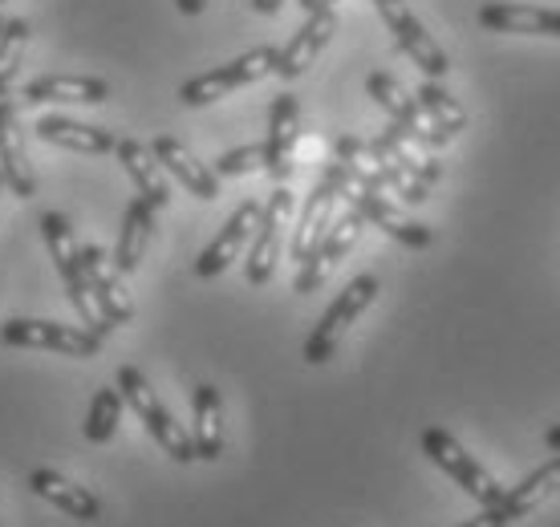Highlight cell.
Masks as SVG:
<instances>
[{
  "instance_id": "obj_6",
  "label": "cell",
  "mask_w": 560,
  "mask_h": 527,
  "mask_svg": "<svg viewBox=\"0 0 560 527\" xmlns=\"http://www.w3.org/2000/svg\"><path fill=\"white\" fill-rule=\"evenodd\" d=\"M422 455L431 458L439 471H447L479 507H491V503H500V495H504V487L495 483L476 458L463 450L459 438L451 431H443V426H427L422 431Z\"/></svg>"
},
{
  "instance_id": "obj_21",
  "label": "cell",
  "mask_w": 560,
  "mask_h": 527,
  "mask_svg": "<svg viewBox=\"0 0 560 527\" xmlns=\"http://www.w3.org/2000/svg\"><path fill=\"white\" fill-rule=\"evenodd\" d=\"M37 139L54 142V147H66V151H78V154H110L118 147L110 130H102V126H90V122H78V118H66V114H42L37 122Z\"/></svg>"
},
{
  "instance_id": "obj_11",
  "label": "cell",
  "mask_w": 560,
  "mask_h": 527,
  "mask_svg": "<svg viewBox=\"0 0 560 527\" xmlns=\"http://www.w3.org/2000/svg\"><path fill=\"white\" fill-rule=\"evenodd\" d=\"M362 227H365V220H362V211L358 208H350L346 215H337L334 223H329V232H325V239L313 248V256H308L305 264H301V272H296V280H293V292H317L329 280V272H334L337 264L346 260V251L358 244V236H362Z\"/></svg>"
},
{
  "instance_id": "obj_36",
  "label": "cell",
  "mask_w": 560,
  "mask_h": 527,
  "mask_svg": "<svg viewBox=\"0 0 560 527\" xmlns=\"http://www.w3.org/2000/svg\"><path fill=\"white\" fill-rule=\"evenodd\" d=\"M545 443H548V450H552V455H560V422H557V426H548Z\"/></svg>"
},
{
  "instance_id": "obj_1",
  "label": "cell",
  "mask_w": 560,
  "mask_h": 527,
  "mask_svg": "<svg viewBox=\"0 0 560 527\" xmlns=\"http://www.w3.org/2000/svg\"><path fill=\"white\" fill-rule=\"evenodd\" d=\"M42 232H45V244H49V256H54V264H57V272L66 280V292H70L78 317L90 325V333H98L102 341H106V337L114 333V325L102 317L98 305H94V296H90V280H85V268H82V244L73 239L70 220L57 215V211H45Z\"/></svg>"
},
{
  "instance_id": "obj_25",
  "label": "cell",
  "mask_w": 560,
  "mask_h": 527,
  "mask_svg": "<svg viewBox=\"0 0 560 527\" xmlns=\"http://www.w3.org/2000/svg\"><path fill=\"white\" fill-rule=\"evenodd\" d=\"M154 215L159 211L147 203V199H130L127 203V215H122V232H118V248H114V268L130 277V272H139L142 256L151 248V236H154Z\"/></svg>"
},
{
  "instance_id": "obj_33",
  "label": "cell",
  "mask_w": 560,
  "mask_h": 527,
  "mask_svg": "<svg viewBox=\"0 0 560 527\" xmlns=\"http://www.w3.org/2000/svg\"><path fill=\"white\" fill-rule=\"evenodd\" d=\"M175 4H179L183 16H199L203 9H208V0H175Z\"/></svg>"
},
{
  "instance_id": "obj_5",
  "label": "cell",
  "mask_w": 560,
  "mask_h": 527,
  "mask_svg": "<svg viewBox=\"0 0 560 527\" xmlns=\"http://www.w3.org/2000/svg\"><path fill=\"white\" fill-rule=\"evenodd\" d=\"M277 54L280 49H272V45H260L253 54L228 61V66H215V70L199 73V78L179 85V102L183 106H211V102L228 97L232 90H244V85L260 82L268 73H277Z\"/></svg>"
},
{
  "instance_id": "obj_19",
  "label": "cell",
  "mask_w": 560,
  "mask_h": 527,
  "mask_svg": "<svg viewBox=\"0 0 560 527\" xmlns=\"http://www.w3.org/2000/svg\"><path fill=\"white\" fill-rule=\"evenodd\" d=\"M191 446H196V458L203 462H215L224 455V398L211 382H199L191 389Z\"/></svg>"
},
{
  "instance_id": "obj_39",
  "label": "cell",
  "mask_w": 560,
  "mask_h": 527,
  "mask_svg": "<svg viewBox=\"0 0 560 527\" xmlns=\"http://www.w3.org/2000/svg\"><path fill=\"white\" fill-rule=\"evenodd\" d=\"M0 4H4V0H0Z\"/></svg>"
},
{
  "instance_id": "obj_37",
  "label": "cell",
  "mask_w": 560,
  "mask_h": 527,
  "mask_svg": "<svg viewBox=\"0 0 560 527\" xmlns=\"http://www.w3.org/2000/svg\"><path fill=\"white\" fill-rule=\"evenodd\" d=\"M0 28H4V16H0Z\"/></svg>"
},
{
  "instance_id": "obj_34",
  "label": "cell",
  "mask_w": 560,
  "mask_h": 527,
  "mask_svg": "<svg viewBox=\"0 0 560 527\" xmlns=\"http://www.w3.org/2000/svg\"><path fill=\"white\" fill-rule=\"evenodd\" d=\"M280 4H284V0H253V9L256 13H265V16L280 13Z\"/></svg>"
},
{
  "instance_id": "obj_4",
  "label": "cell",
  "mask_w": 560,
  "mask_h": 527,
  "mask_svg": "<svg viewBox=\"0 0 560 527\" xmlns=\"http://www.w3.org/2000/svg\"><path fill=\"white\" fill-rule=\"evenodd\" d=\"M374 301H378V277H353L346 289L337 292L334 305L325 308L322 320H317V329H313L305 341L308 365H325V361L334 358L337 346H341V337L350 333V325L362 317Z\"/></svg>"
},
{
  "instance_id": "obj_20",
  "label": "cell",
  "mask_w": 560,
  "mask_h": 527,
  "mask_svg": "<svg viewBox=\"0 0 560 527\" xmlns=\"http://www.w3.org/2000/svg\"><path fill=\"white\" fill-rule=\"evenodd\" d=\"M479 25L491 33H528V37H560V9L540 4H483Z\"/></svg>"
},
{
  "instance_id": "obj_2",
  "label": "cell",
  "mask_w": 560,
  "mask_h": 527,
  "mask_svg": "<svg viewBox=\"0 0 560 527\" xmlns=\"http://www.w3.org/2000/svg\"><path fill=\"white\" fill-rule=\"evenodd\" d=\"M118 394H122V402L139 414V422L147 426V434H151L154 443L163 446L175 462H191L196 458V446H191V434L183 431L179 422L171 418V410L163 402H159V394L151 389V382L142 377V370H135V365H122L118 370Z\"/></svg>"
},
{
  "instance_id": "obj_9",
  "label": "cell",
  "mask_w": 560,
  "mask_h": 527,
  "mask_svg": "<svg viewBox=\"0 0 560 527\" xmlns=\"http://www.w3.org/2000/svg\"><path fill=\"white\" fill-rule=\"evenodd\" d=\"M374 9H378V16L386 21V28H390L394 45H398V49H402L431 82H443L451 70L447 54L439 49V42L427 33V25H422L419 16L410 13L407 0H374Z\"/></svg>"
},
{
  "instance_id": "obj_8",
  "label": "cell",
  "mask_w": 560,
  "mask_h": 527,
  "mask_svg": "<svg viewBox=\"0 0 560 527\" xmlns=\"http://www.w3.org/2000/svg\"><path fill=\"white\" fill-rule=\"evenodd\" d=\"M365 90H370V97L378 102L382 110L390 114V130L394 139H402L407 147H422V151H434V147H447V142L439 139L431 130V122H427V114H422L419 97H410L402 85H398V78H390V73H370L365 78Z\"/></svg>"
},
{
  "instance_id": "obj_16",
  "label": "cell",
  "mask_w": 560,
  "mask_h": 527,
  "mask_svg": "<svg viewBox=\"0 0 560 527\" xmlns=\"http://www.w3.org/2000/svg\"><path fill=\"white\" fill-rule=\"evenodd\" d=\"M337 199H341L337 183L329 179V175H322V183L308 191L305 208H301V220H296V227H293V244H289V256H293L296 264H305L308 256H313V248H317V244L325 239L329 223H334Z\"/></svg>"
},
{
  "instance_id": "obj_38",
  "label": "cell",
  "mask_w": 560,
  "mask_h": 527,
  "mask_svg": "<svg viewBox=\"0 0 560 527\" xmlns=\"http://www.w3.org/2000/svg\"><path fill=\"white\" fill-rule=\"evenodd\" d=\"M0 187H4V179H0Z\"/></svg>"
},
{
  "instance_id": "obj_22",
  "label": "cell",
  "mask_w": 560,
  "mask_h": 527,
  "mask_svg": "<svg viewBox=\"0 0 560 527\" xmlns=\"http://www.w3.org/2000/svg\"><path fill=\"white\" fill-rule=\"evenodd\" d=\"M114 154H118L122 171L130 175V183H135L139 199H147L154 211L167 208L171 187H167V179H163V167H159V159L151 154V147H147V142H139V139H118Z\"/></svg>"
},
{
  "instance_id": "obj_15",
  "label": "cell",
  "mask_w": 560,
  "mask_h": 527,
  "mask_svg": "<svg viewBox=\"0 0 560 527\" xmlns=\"http://www.w3.org/2000/svg\"><path fill=\"white\" fill-rule=\"evenodd\" d=\"M256 223H260V203H256V199H244V203H240V208L228 215V223L220 227V236H215L208 248L199 251L196 277L211 280V277H220V272H228V264L236 260L240 248L253 239Z\"/></svg>"
},
{
  "instance_id": "obj_10",
  "label": "cell",
  "mask_w": 560,
  "mask_h": 527,
  "mask_svg": "<svg viewBox=\"0 0 560 527\" xmlns=\"http://www.w3.org/2000/svg\"><path fill=\"white\" fill-rule=\"evenodd\" d=\"M289 215H293V191H289V187H277V191L268 195L265 208H260V223H256V232H253V248H248V264H244L248 284H268V280H272Z\"/></svg>"
},
{
  "instance_id": "obj_13",
  "label": "cell",
  "mask_w": 560,
  "mask_h": 527,
  "mask_svg": "<svg viewBox=\"0 0 560 527\" xmlns=\"http://www.w3.org/2000/svg\"><path fill=\"white\" fill-rule=\"evenodd\" d=\"M296 139H301V106L293 94L272 97V110H268V139H265V171L277 183H284L293 175V154Z\"/></svg>"
},
{
  "instance_id": "obj_7",
  "label": "cell",
  "mask_w": 560,
  "mask_h": 527,
  "mask_svg": "<svg viewBox=\"0 0 560 527\" xmlns=\"http://www.w3.org/2000/svg\"><path fill=\"white\" fill-rule=\"evenodd\" d=\"M0 341L13 349H49L61 358H98L102 337L78 325H57V320H28L9 317L0 325Z\"/></svg>"
},
{
  "instance_id": "obj_31",
  "label": "cell",
  "mask_w": 560,
  "mask_h": 527,
  "mask_svg": "<svg viewBox=\"0 0 560 527\" xmlns=\"http://www.w3.org/2000/svg\"><path fill=\"white\" fill-rule=\"evenodd\" d=\"M215 175L220 179H236V175H253V171H265V142L260 147H236V151H224L215 159Z\"/></svg>"
},
{
  "instance_id": "obj_14",
  "label": "cell",
  "mask_w": 560,
  "mask_h": 527,
  "mask_svg": "<svg viewBox=\"0 0 560 527\" xmlns=\"http://www.w3.org/2000/svg\"><path fill=\"white\" fill-rule=\"evenodd\" d=\"M0 179L16 199H33L37 179L28 171L25 154V130H21V114H16L13 97H0Z\"/></svg>"
},
{
  "instance_id": "obj_17",
  "label": "cell",
  "mask_w": 560,
  "mask_h": 527,
  "mask_svg": "<svg viewBox=\"0 0 560 527\" xmlns=\"http://www.w3.org/2000/svg\"><path fill=\"white\" fill-rule=\"evenodd\" d=\"M337 33V13L334 9H325V13H308V21L293 33V42L284 45L277 54V78L284 82H293L301 73L322 57V49L329 45V37Z\"/></svg>"
},
{
  "instance_id": "obj_32",
  "label": "cell",
  "mask_w": 560,
  "mask_h": 527,
  "mask_svg": "<svg viewBox=\"0 0 560 527\" xmlns=\"http://www.w3.org/2000/svg\"><path fill=\"white\" fill-rule=\"evenodd\" d=\"M459 527H512V524H508V515L500 512V503H491V507H483L476 519H467V524H459Z\"/></svg>"
},
{
  "instance_id": "obj_23",
  "label": "cell",
  "mask_w": 560,
  "mask_h": 527,
  "mask_svg": "<svg viewBox=\"0 0 560 527\" xmlns=\"http://www.w3.org/2000/svg\"><path fill=\"white\" fill-rule=\"evenodd\" d=\"M25 102H78V106H98L110 97V85L102 82V78H82V73H45L37 82H28L21 90Z\"/></svg>"
},
{
  "instance_id": "obj_29",
  "label": "cell",
  "mask_w": 560,
  "mask_h": 527,
  "mask_svg": "<svg viewBox=\"0 0 560 527\" xmlns=\"http://www.w3.org/2000/svg\"><path fill=\"white\" fill-rule=\"evenodd\" d=\"M118 422H122V394H118V386L98 389L90 410H85V426H82L85 438H90V443H110L114 431H118Z\"/></svg>"
},
{
  "instance_id": "obj_27",
  "label": "cell",
  "mask_w": 560,
  "mask_h": 527,
  "mask_svg": "<svg viewBox=\"0 0 560 527\" xmlns=\"http://www.w3.org/2000/svg\"><path fill=\"white\" fill-rule=\"evenodd\" d=\"M415 97H419V106H422V114H427L431 130L443 142L459 139L463 130H467V114H463V106L439 82H431V78H427V82L415 90Z\"/></svg>"
},
{
  "instance_id": "obj_3",
  "label": "cell",
  "mask_w": 560,
  "mask_h": 527,
  "mask_svg": "<svg viewBox=\"0 0 560 527\" xmlns=\"http://www.w3.org/2000/svg\"><path fill=\"white\" fill-rule=\"evenodd\" d=\"M325 175L337 183V191H341V199L350 203V208H358L362 211V220L365 223H374V227H382L390 239H398L402 248H431L434 244V232L427 227V223H419V220H407L402 211L394 208L390 199H386V191H370V187H353L350 179H346V171H341V163H329L325 167Z\"/></svg>"
},
{
  "instance_id": "obj_35",
  "label": "cell",
  "mask_w": 560,
  "mask_h": 527,
  "mask_svg": "<svg viewBox=\"0 0 560 527\" xmlns=\"http://www.w3.org/2000/svg\"><path fill=\"white\" fill-rule=\"evenodd\" d=\"M337 0H301V9L305 13H325V9H334Z\"/></svg>"
},
{
  "instance_id": "obj_28",
  "label": "cell",
  "mask_w": 560,
  "mask_h": 527,
  "mask_svg": "<svg viewBox=\"0 0 560 527\" xmlns=\"http://www.w3.org/2000/svg\"><path fill=\"white\" fill-rule=\"evenodd\" d=\"M365 147H370V151H378L382 159H390L394 167H402L410 175V179H419L422 187H431V183L443 179V167H439L434 159H419V154H410L407 142L394 139L390 130H386V134H378V139H370Z\"/></svg>"
},
{
  "instance_id": "obj_26",
  "label": "cell",
  "mask_w": 560,
  "mask_h": 527,
  "mask_svg": "<svg viewBox=\"0 0 560 527\" xmlns=\"http://www.w3.org/2000/svg\"><path fill=\"white\" fill-rule=\"evenodd\" d=\"M560 491V455H552L548 462H540L528 479H520L516 487H508L504 495H500V512L508 515V524H516L524 519L528 512H536L545 500H552Z\"/></svg>"
},
{
  "instance_id": "obj_18",
  "label": "cell",
  "mask_w": 560,
  "mask_h": 527,
  "mask_svg": "<svg viewBox=\"0 0 560 527\" xmlns=\"http://www.w3.org/2000/svg\"><path fill=\"white\" fill-rule=\"evenodd\" d=\"M151 154L159 159V167L167 171V175H175V179L187 187V191L196 195V199H203V203H211L215 195H220V175L211 167H203L196 154L187 151L179 139H171V134H159V139L151 142Z\"/></svg>"
},
{
  "instance_id": "obj_30",
  "label": "cell",
  "mask_w": 560,
  "mask_h": 527,
  "mask_svg": "<svg viewBox=\"0 0 560 527\" xmlns=\"http://www.w3.org/2000/svg\"><path fill=\"white\" fill-rule=\"evenodd\" d=\"M28 21H4L0 28V97H9L16 73H21V61H25L28 49Z\"/></svg>"
},
{
  "instance_id": "obj_12",
  "label": "cell",
  "mask_w": 560,
  "mask_h": 527,
  "mask_svg": "<svg viewBox=\"0 0 560 527\" xmlns=\"http://www.w3.org/2000/svg\"><path fill=\"white\" fill-rule=\"evenodd\" d=\"M82 268H85V280H90V296H94V305L106 320H110L114 329L118 325H130L135 320V305H130L127 289H122V280H118V268H114V256L98 248V244H82Z\"/></svg>"
},
{
  "instance_id": "obj_24",
  "label": "cell",
  "mask_w": 560,
  "mask_h": 527,
  "mask_svg": "<svg viewBox=\"0 0 560 527\" xmlns=\"http://www.w3.org/2000/svg\"><path fill=\"white\" fill-rule=\"evenodd\" d=\"M28 491L33 495H42L45 503H54L61 512L70 515V519H82V524H94L102 519V503L94 491H85V487L70 483V479H61L57 471H28Z\"/></svg>"
}]
</instances>
